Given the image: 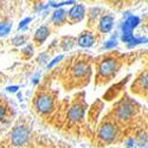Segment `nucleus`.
Listing matches in <instances>:
<instances>
[{
  "label": "nucleus",
  "mask_w": 148,
  "mask_h": 148,
  "mask_svg": "<svg viewBox=\"0 0 148 148\" xmlns=\"http://www.w3.org/2000/svg\"><path fill=\"white\" fill-rule=\"evenodd\" d=\"M120 69V62L114 57H106L98 64L97 77L100 79H109L116 75Z\"/></svg>",
  "instance_id": "obj_1"
},
{
  "label": "nucleus",
  "mask_w": 148,
  "mask_h": 148,
  "mask_svg": "<svg viewBox=\"0 0 148 148\" xmlns=\"http://www.w3.org/2000/svg\"><path fill=\"white\" fill-rule=\"evenodd\" d=\"M34 108L37 110V113H39L42 115L50 114L55 108L53 97L47 92H40L34 100Z\"/></svg>",
  "instance_id": "obj_2"
},
{
  "label": "nucleus",
  "mask_w": 148,
  "mask_h": 148,
  "mask_svg": "<svg viewBox=\"0 0 148 148\" xmlns=\"http://www.w3.org/2000/svg\"><path fill=\"white\" fill-rule=\"evenodd\" d=\"M30 140V129L25 125H20L11 132V142L14 147H23Z\"/></svg>",
  "instance_id": "obj_3"
},
{
  "label": "nucleus",
  "mask_w": 148,
  "mask_h": 148,
  "mask_svg": "<svg viewBox=\"0 0 148 148\" xmlns=\"http://www.w3.org/2000/svg\"><path fill=\"white\" fill-rule=\"evenodd\" d=\"M117 138V127L113 122H104L98 129V140L108 145L112 143Z\"/></svg>",
  "instance_id": "obj_4"
},
{
  "label": "nucleus",
  "mask_w": 148,
  "mask_h": 148,
  "mask_svg": "<svg viewBox=\"0 0 148 148\" xmlns=\"http://www.w3.org/2000/svg\"><path fill=\"white\" fill-rule=\"evenodd\" d=\"M135 113H136V108H135V106L132 101H128V100L122 101L116 107V110H115L116 117L121 121H127V120L132 119L135 115Z\"/></svg>",
  "instance_id": "obj_5"
},
{
  "label": "nucleus",
  "mask_w": 148,
  "mask_h": 148,
  "mask_svg": "<svg viewBox=\"0 0 148 148\" xmlns=\"http://www.w3.org/2000/svg\"><path fill=\"white\" fill-rule=\"evenodd\" d=\"M90 65L87 60H78V62H75L71 68V75L75 79H83L87 77H89L90 75Z\"/></svg>",
  "instance_id": "obj_6"
},
{
  "label": "nucleus",
  "mask_w": 148,
  "mask_h": 148,
  "mask_svg": "<svg viewBox=\"0 0 148 148\" xmlns=\"http://www.w3.org/2000/svg\"><path fill=\"white\" fill-rule=\"evenodd\" d=\"M85 17V6L82 4L72 6L66 12V19H69L71 23H77L81 21Z\"/></svg>",
  "instance_id": "obj_7"
},
{
  "label": "nucleus",
  "mask_w": 148,
  "mask_h": 148,
  "mask_svg": "<svg viewBox=\"0 0 148 148\" xmlns=\"http://www.w3.org/2000/svg\"><path fill=\"white\" fill-rule=\"evenodd\" d=\"M84 106L81 103H75L68 112V119L70 122H78L84 116Z\"/></svg>",
  "instance_id": "obj_8"
},
{
  "label": "nucleus",
  "mask_w": 148,
  "mask_h": 148,
  "mask_svg": "<svg viewBox=\"0 0 148 148\" xmlns=\"http://www.w3.org/2000/svg\"><path fill=\"white\" fill-rule=\"evenodd\" d=\"M114 26V17L112 16H103L101 17L100 21H98V31L102 33H108Z\"/></svg>",
  "instance_id": "obj_9"
},
{
  "label": "nucleus",
  "mask_w": 148,
  "mask_h": 148,
  "mask_svg": "<svg viewBox=\"0 0 148 148\" xmlns=\"http://www.w3.org/2000/svg\"><path fill=\"white\" fill-rule=\"evenodd\" d=\"M49 36H50V29H49V26L42 25L40 27H38L36 30L34 36H33V39H34V42L38 45H42L47 39Z\"/></svg>",
  "instance_id": "obj_10"
},
{
  "label": "nucleus",
  "mask_w": 148,
  "mask_h": 148,
  "mask_svg": "<svg viewBox=\"0 0 148 148\" xmlns=\"http://www.w3.org/2000/svg\"><path fill=\"white\" fill-rule=\"evenodd\" d=\"M94 43H95V36L88 31L82 32L77 39V44L82 47H90L94 45Z\"/></svg>",
  "instance_id": "obj_11"
},
{
  "label": "nucleus",
  "mask_w": 148,
  "mask_h": 148,
  "mask_svg": "<svg viewBox=\"0 0 148 148\" xmlns=\"http://www.w3.org/2000/svg\"><path fill=\"white\" fill-rule=\"evenodd\" d=\"M133 92H146L147 91V72H143L140 77L133 83Z\"/></svg>",
  "instance_id": "obj_12"
},
{
  "label": "nucleus",
  "mask_w": 148,
  "mask_h": 148,
  "mask_svg": "<svg viewBox=\"0 0 148 148\" xmlns=\"http://www.w3.org/2000/svg\"><path fill=\"white\" fill-rule=\"evenodd\" d=\"M140 23V19L138 17H129L122 25V30H123V33H132V31L138 26V24Z\"/></svg>",
  "instance_id": "obj_13"
},
{
  "label": "nucleus",
  "mask_w": 148,
  "mask_h": 148,
  "mask_svg": "<svg viewBox=\"0 0 148 148\" xmlns=\"http://www.w3.org/2000/svg\"><path fill=\"white\" fill-rule=\"evenodd\" d=\"M51 21L55 24V25H62L66 21V11L64 10H57L53 12L52 14V18H51Z\"/></svg>",
  "instance_id": "obj_14"
},
{
  "label": "nucleus",
  "mask_w": 148,
  "mask_h": 148,
  "mask_svg": "<svg viewBox=\"0 0 148 148\" xmlns=\"http://www.w3.org/2000/svg\"><path fill=\"white\" fill-rule=\"evenodd\" d=\"M12 29V23L10 21H1L0 23V37L6 36Z\"/></svg>",
  "instance_id": "obj_15"
},
{
  "label": "nucleus",
  "mask_w": 148,
  "mask_h": 148,
  "mask_svg": "<svg viewBox=\"0 0 148 148\" xmlns=\"http://www.w3.org/2000/svg\"><path fill=\"white\" fill-rule=\"evenodd\" d=\"M73 44H75V40H73V38H71V37H68V38H65L63 40V43H62V47H63V50H70V49L73 46Z\"/></svg>",
  "instance_id": "obj_16"
},
{
  "label": "nucleus",
  "mask_w": 148,
  "mask_h": 148,
  "mask_svg": "<svg viewBox=\"0 0 148 148\" xmlns=\"http://www.w3.org/2000/svg\"><path fill=\"white\" fill-rule=\"evenodd\" d=\"M25 42H26V37L25 36H17V37H14V38L12 39V44L16 45V46H20Z\"/></svg>",
  "instance_id": "obj_17"
},
{
  "label": "nucleus",
  "mask_w": 148,
  "mask_h": 148,
  "mask_svg": "<svg viewBox=\"0 0 148 148\" xmlns=\"http://www.w3.org/2000/svg\"><path fill=\"white\" fill-rule=\"evenodd\" d=\"M23 55L25 56V58H30L33 56V46L32 45H26L25 47L23 49Z\"/></svg>",
  "instance_id": "obj_18"
},
{
  "label": "nucleus",
  "mask_w": 148,
  "mask_h": 148,
  "mask_svg": "<svg viewBox=\"0 0 148 148\" xmlns=\"http://www.w3.org/2000/svg\"><path fill=\"white\" fill-rule=\"evenodd\" d=\"M38 62H39L40 64H45L46 62H49V55H47V53H45V52L40 53V55H39V57H38Z\"/></svg>",
  "instance_id": "obj_19"
},
{
  "label": "nucleus",
  "mask_w": 148,
  "mask_h": 148,
  "mask_svg": "<svg viewBox=\"0 0 148 148\" xmlns=\"http://www.w3.org/2000/svg\"><path fill=\"white\" fill-rule=\"evenodd\" d=\"M6 115V108L3 106V104H0V121H1Z\"/></svg>",
  "instance_id": "obj_20"
},
{
  "label": "nucleus",
  "mask_w": 148,
  "mask_h": 148,
  "mask_svg": "<svg viewBox=\"0 0 148 148\" xmlns=\"http://www.w3.org/2000/svg\"><path fill=\"white\" fill-rule=\"evenodd\" d=\"M62 58H63V57H62V56H59V57L55 58V59H53V60L51 62V63H50V64H49V65H47V68H52V66H53L55 64H57V63H58V62H59V60H60Z\"/></svg>",
  "instance_id": "obj_21"
},
{
  "label": "nucleus",
  "mask_w": 148,
  "mask_h": 148,
  "mask_svg": "<svg viewBox=\"0 0 148 148\" xmlns=\"http://www.w3.org/2000/svg\"><path fill=\"white\" fill-rule=\"evenodd\" d=\"M115 45H116V40L112 39V40H109V42L104 45V47H106V49H110V47H113V46H115Z\"/></svg>",
  "instance_id": "obj_22"
},
{
  "label": "nucleus",
  "mask_w": 148,
  "mask_h": 148,
  "mask_svg": "<svg viewBox=\"0 0 148 148\" xmlns=\"http://www.w3.org/2000/svg\"><path fill=\"white\" fill-rule=\"evenodd\" d=\"M30 21H31V18H26L25 20H23V21H21V23L19 24V29H23V27L25 26L27 23H30Z\"/></svg>",
  "instance_id": "obj_23"
}]
</instances>
